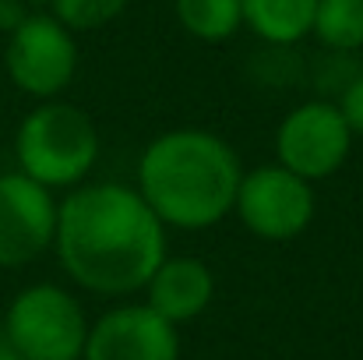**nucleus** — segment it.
I'll return each mask as SVG.
<instances>
[{"instance_id": "nucleus-1", "label": "nucleus", "mask_w": 363, "mask_h": 360, "mask_svg": "<svg viewBox=\"0 0 363 360\" xmlns=\"http://www.w3.org/2000/svg\"><path fill=\"white\" fill-rule=\"evenodd\" d=\"M53 251L89 293L130 297L166 258V227L145 198L117 180L82 184L57 205Z\"/></svg>"}, {"instance_id": "nucleus-2", "label": "nucleus", "mask_w": 363, "mask_h": 360, "mask_svg": "<svg viewBox=\"0 0 363 360\" xmlns=\"http://www.w3.org/2000/svg\"><path fill=\"white\" fill-rule=\"evenodd\" d=\"M243 180L237 148L205 127H173L138 159V195L169 230H212L233 212Z\"/></svg>"}, {"instance_id": "nucleus-3", "label": "nucleus", "mask_w": 363, "mask_h": 360, "mask_svg": "<svg viewBox=\"0 0 363 360\" xmlns=\"http://www.w3.org/2000/svg\"><path fill=\"white\" fill-rule=\"evenodd\" d=\"M14 159L46 191H74L99 163V127L74 103H39L14 131Z\"/></svg>"}, {"instance_id": "nucleus-4", "label": "nucleus", "mask_w": 363, "mask_h": 360, "mask_svg": "<svg viewBox=\"0 0 363 360\" xmlns=\"http://www.w3.org/2000/svg\"><path fill=\"white\" fill-rule=\"evenodd\" d=\"M4 339L21 360H82L89 318L71 290L35 283L7 304Z\"/></svg>"}, {"instance_id": "nucleus-5", "label": "nucleus", "mask_w": 363, "mask_h": 360, "mask_svg": "<svg viewBox=\"0 0 363 360\" xmlns=\"http://www.w3.org/2000/svg\"><path fill=\"white\" fill-rule=\"evenodd\" d=\"M4 71L11 85L32 99H57L78 75V43L53 14H28L4 50Z\"/></svg>"}, {"instance_id": "nucleus-6", "label": "nucleus", "mask_w": 363, "mask_h": 360, "mask_svg": "<svg viewBox=\"0 0 363 360\" xmlns=\"http://www.w3.org/2000/svg\"><path fill=\"white\" fill-rule=\"evenodd\" d=\"M353 141L357 138L346 127L335 103L311 99L282 117L275 131V159L279 166L303 177L307 184H318L335 177L346 166Z\"/></svg>"}, {"instance_id": "nucleus-7", "label": "nucleus", "mask_w": 363, "mask_h": 360, "mask_svg": "<svg viewBox=\"0 0 363 360\" xmlns=\"http://www.w3.org/2000/svg\"><path fill=\"white\" fill-rule=\"evenodd\" d=\"M314 184L279 163L243 170L233 212L261 240H293L314 223Z\"/></svg>"}, {"instance_id": "nucleus-8", "label": "nucleus", "mask_w": 363, "mask_h": 360, "mask_svg": "<svg viewBox=\"0 0 363 360\" xmlns=\"http://www.w3.org/2000/svg\"><path fill=\"white\" fill-rule=\"evenodd\" d=\"M57 198L25 173H0V268L43 258L57 237Z\"/></svg>"}, {"instance_id": "nucleus-9", "label": "nucleus", "mask_w": 363, "mask_h": 360, "mask_svg": "<svg viewBox=\"0 0 363 360\" xmlns=\"http://www.w3.org/2000/svg\"><path fill=\"white\" fill-rule=\"evenodd\" d=\"M82 360H180V332L145 304H117L89 325Z\"/></svg>"}, {"instance_id": "nucleus-10", "label": "nucleus", "mask_w": 363, "mask_h": 360, "mask_svg": "<svg viewBox=\"0 0 363 360\" xmlns=\"http://www.w3.org/2000/svg\"><path fill=\"white\" fill-rule=\"evenodd\" d=\"M216 300V272L191 254H166L162 265L145 283V307H152L169 325L201 318Z\"/></svg>"}, {"instance_id": "nucleus-11", "label": "nucleus", "mask_w": 363, "mask_h": 360, "mask_svg": "<svg viewBox=\"0 0 363 360\" xmlns=\"http://www.w3.org/2000/svg\"><path fill=\"white\" fill-rule=\"evenodd\" d=\"M318 0H240L243 25L272 43V46H293L314 28Z\"/></svg>"}, {"instance_id": "nucleus-12", "label": "nucleus", "mask_w": 363, "mask_h": 360, "mask_svg": "<svg viewBox=\"0 0 363 360\" xmlns=\"http://www.w3.org/2000/svg\"><path fill=\"white\" fill-rule=\"evenodd\" d=\"M177 21L201 43H226L240 32V0H173Z\"/></svg>"}, {"instance_id": "nucleus-13", "label": "nucleus", "mask_w": 363, "mask_h": 360, "mask_svg": "<svg viewBox=\"0 0 363 360\" xmlns=\"http://www.w3.org/2000/svg\"><path fill=\"white\" fill-rule=\"evenodd\" d=\"M328 50H360L363 46V0H318L314 28Z\"/></svg>"}, {"instance_id": "nucleus-14", "label": "nucleus", "mask_w": 363, "mask_h": 360, "mask_svg": "<svg viewBox=\"0 0 363 360\" xmlns=\"http://www.w3.org/2000/svg\"><path fill=\"white\" fill-rule=\"evenodd\" d=\"M130 0H50L53 18L71 32H92L117 21Z\"/></svg>"}, {"instance_id": "nucleus-15", "label": "nucleus", "mask_w": 363, "mask_h": 360, "mask_svg": "<svg viewBox=\"0 0 363 360\" xmlns=\"http://www.w3.org/2000/svg\"><path fill=\"white\" fill-rule=\"evenodd\" d=\"M335 107H339V114L346 120V127L353 131V138H363V75L346 85V92H342V99Z\"/></svg>"}, {"instance_id": "nucleus-16", "label": "nucleus", "mask_w": 363, "mask_h": 360, "mask_svg": "<svg viewBox=\"0 0 363 360\" xmlns=\"http://www.w3.org/2000/svg\"><path fill=\"white\" fill-rule=\"evenodd\" d=\"M25 18H28L25 0H0V32H7V36H11Z\"/></svg>"}, {"instance_id": "nucleus-17", "label": "nucleus", "mask_w": 363, "mask_h": 360, "mask_svg": "<svg viewBox=\"0 0 363 360\" xmlns=\"http://www.w3.org/2000/svg\"><path fill=\"white\" fill-rule=\"evenodd\" d=\"M0 360H21L11 347H7V339H4V336H0Z\"/></svg>"}]
</instances>
